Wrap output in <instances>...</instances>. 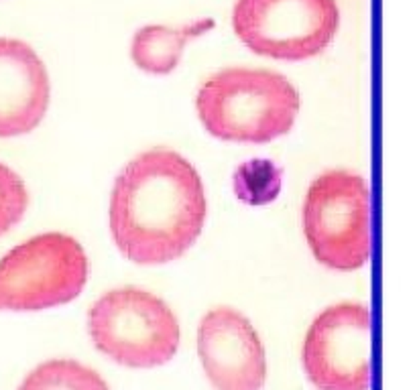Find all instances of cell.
<instances>
[{"mask_svg": "<svg viewBox=\"0 0 417 390\" xmlns=\"http://www.w3.org/2000/svg\"><path fill=\"white\" fill-rule=\"evenodd\" d=\"M206 214V189L194 165L181 154L155 149L120 171L108 218L115 244L129 260L165 265L191 248Z\"/></svg>", "mask_w": 417, "mask_h": 390, "instance_id": "1", "label": "cell"}, {"mask_svg": "<svg viewBox=\"0 0 417 390\" xmlns=\"http://www.w3.org/2000/svg\"><path fill=\"white\" fill-rule=\"evenodd\" d=\"M196 108L212 137L263 144L293 128L300 112V94L277 71L228 68L201 84Z\"/></svg>", "mask_w": 417, "mask_h": 390, "instance_id": "2", "label": "cell"}, {"mask_svg": "<svg viewBox=\"0 0 417 390\" xmlns=\"http://www.w3.org/2000/svg\"><path fill=\"white\" fill-rule=\"evenodd\" d=\"M88 334L104 356L127 368L167 364L181 339L169 305L137 287L104 292L88 311Z\"/></svg>", "mask_w": 417, "mask_h": 390, "instance_id": "3", "label": "cell"}, {"mask_svg": "<svg viewBox=\"0 0 417 390\" xmlns=\"http://www.w3.org/2000/svg\"><path fill=\"white\" fill-rule=\"evenodd\" d=\"M303 232L317 260L334 270H357L371 256V197L350 171L316 177L303 204Z\"/></svg>", "mask_w": 417, "mask_h": 390, "instance_id": "4", "label": "cell"}, {"mask_svg": "<svg viewBox=\"0 0 417 390\" xmlns=\"http://www.w3.org/2000/svg\"><path fill=\"white\" fill-rule=\"evenodd\" d=\"M88 280V258L75 238L47 232L0 258V311H41L73 301Z\"/></svg>", "mask_w": 417, "mask_h": 390, "instance_id": "5", "label": "cell"}, {"mask_svg": "<svg viewBox=\"0 0 417 390\" xmlns=\"http://www.w3.org/2000/svg\"><path fill=\"white\" fill-rule=\"evenodd\" d=\"M336 0H236L232 27L255 53L302 61L322 53L338 33Z\"/></svg>", "mask_w": 417, "mask_h": 390, "instance_id": "6", "label": "cell"}, {"mask_svg": "<svg viewBox=\"0 0 417 390\" xmlns=\"http://www.w3.org/2000/svg\"><path fill=\"white\" fill-rule=\"evenodd\" d=\"M302 364L317 390L371 389V311L360 303H338L312 321Z\"/></svg>", "mask_w": 417, "mask_h": 390, "instance_id": "7", "label": "cell"}, {"mask_svg": "<svg viewBox=\"0 0 417 390\" xmlns=\"http://www.w3.org/2000/svg\"><path fill=\"white\" fill-rule=\"evenodd\" d=\"M198 356L216 390H263L267 356L257 330L231 307L208 311L198 327Z\"/></svg>", "mask_w": 417, "mask_h": 390, "instance_id": "8", "label": "cell"}, {"mask_svg": "<svg viewBox=\"0 0 417 390\" xmlns=\"http://www.w3.org/2000/svg\"><path fill=\"white\" fill-rule=\"evenodd\" d=\"M49 75L35 49L0 37V139L27 135L49 108Z\"/></svg>", "mask_w": 417, "mask_h": 390, "instance_id": "9", "label": "cell"}, {"mask_svg": "<svg viewBox=\"0 0 417 390\" xmlns=\"http://www.w3.org/2000/svg\"><path fill=\"white\" fill-rule=\"evenodd\" d=\"M212 27H214L212 21H196L179 28L163 27V25H149L139 28L134 33L132 47H130L132 61L141 70L155 75L171 73L181 59L186 43Z\"/></svg>", "mask_w": 417, "mask_h": 390, "instance_id": "10", "label": "cell"}, {"mask_svg": "<svg viewBox=\"0 0 417 390\" xmlns=\"http://www.w3.org/2000/svg\"><path fill=\"white\" fill-rule=\"evenodd\" d=\"M19 390H110L106 380L84 364L58 358L39 364L21 382Z\"/></svg>", "mask_w": 417, "mask_h": 390, "instance_id": "11", "label": "cell"}, {"mask_svg": "<svg viewBox=\"0 0 417 390\" xmlns=\"http://www.w3.org/2000/svg\"><path fill=\"white\" fill-rule=\"evenodd\" d=\"M29 206V194L15 171L0 163V236L11 232L23 220Z\"/></svg>", "mask_w": 417, "mask_h": 390, "instance_id": "12", "label": "cell"}]
</instances>
